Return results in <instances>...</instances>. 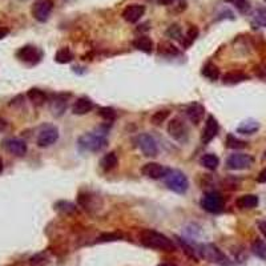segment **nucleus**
Segmentation results:
<instances>
[{"mask_svg":"<svg viewBox=\"0 0 266 266\" xmlns=\"http://www.w3.org/2000/svg\"><path fill=\"white\" fill-rule=\"evenodd\" d=\"M140 242L149 249H155L160 251H175L176 243L173 239L167 237L163 233L152 230V229H144L140 232Z\"/></svg>","mask_w":266,"mask_h":266,"instance_id":"nucleus-1","label":"nucleus"},{"mask_svg":"<svg viewBox=\"0 0 266 266\" xmlns=\"http://www.w3.org/2000/svg\"><path fill=\"white\" fill-rule=\"evenodd\" d=\"M197 254L218 266H233V261L214 243H201L197 246Z\"/></svg>","mask_w":266,"mask_h":266,"instance_id":"nucleus-2","label":"nucleus"},{"mask_svg":"<svg viewBox=\"0 0 266 266\" xmlns=\"http://www.w3.org/2000/svg\"><path fill=\"white\" fill-rule=\"evenodd\" d=\"M80 149L81 151H87V152H100L106 148L108 140L105 139V133H85L83 136L79 137L77 140Z\"/></svg>","mask_w":266,"mask_h":266,"instance_id":"nucleus-3","label":"nucleus"},{"mask_svg":"<svg viewBox=\"0 0 266 266\" xmlns=\"http://www.w3.org/2000/svg\"><path fill=\"white\" fill-rule=\"evenodd\" d=\"M163 180L165 185L168 186V189L173 190L175 193L184 194L189 189V180L179 169H169Z\"/></svg>","mask_w":266,"mask_h":266,"instance_id":"nucleus-4","label":"nucleus"},{"mask_svg":"<svg viewBox=\"0 0 266 266\" xmlns=\"http://www.w3.org/2000/svg\"><path fill=\"white\" fill-rule=\"evenodd\" d=\"M200 205H201L202 209L206 210V212L213 213V214L221 213L224 210L225 206L224 196H222L220 192H216V190L208 192V193L204 194V197L201 198Z\"/></svg>","mask_w":266,"mask_h":266,"instance_id":"nucleus-5","label":"nucleus"},{"mask_svg":"<svg viewBox=\"0 0 266 266\" xmlns=\"http://www.w3.org/2000/svg\"><path fill=\"white\" fill-rule=\"evenodd\" d=\"M168 133L173 140L185 144L189 140V128L181 117H173L168 124Z\"/></svg>","mask_w":266,"mask_h":266,"instance_id":"nucleus-6","label":"nucleus"},{"mask_svg":"<svg viewBox=\"0 0 266 266\" xmlns=\"http://www.w3.org/2000/svg\"><path fill=\"white\" fill-rule=\"evenodd\" d=\"M136 144L143 155L147 157H156L159 155V145L155 137L148 133H141L136 137Z\"/></svg>","mask_w":266,"mask_h":266,"instance_id":"nucleus-7","label":"nucleus"},{"mask_svg":"<svg viewBox=\"0 0 266 266\" xmlns=\"http://www.w3.org/2000/svg\"><path fill=\"white\" fill-rule=\"evenodd\" d=\"M59 140V129L55 125H44L40 128L36 139L39 148H48Z\"/></svg>","mask_w":266,"mask_h":266,"instance_id":"nucleus-8","label":"nucleus"},{"mask_svg":"<svg viewBox=\"0 0 266 266\" xmlns=\"http://www.w3.org/2000/svg\"><path fill=\"white\" fill-rule=\"evenodd\" d=\"M53 11V2L52 0H36L31 8V14L40 23H46L50 19L51 14Z\"/></svg>","mask_w":266,"mask_h":266,"instance_id":"nucleus-9","label":"nucleus"},{"mask_svg":"<svg viewBox=\"0 0 266 266\" xmlns=\"http://www.w3.org/2000/svg\"><path fill=\"white\" fill-rule=\"evenodd\" d=\"M16 56H18V59H19L20 61H23L26 64L35 65L42 60L43 52L39 50L38 47L28 44V46H24L22 47V48H19V51L16 52Z\"/></svg>","mask_w":266,"mask_h":266,"instance_id":"nucleus-10","label":"nucleus"},{"mask_svg":"<svg viewBox=\"0 0 266 266\" xmlns=\"http://www.w3.org/2000/svg\"><path fill=\"white\" fill-rule=\"evenodd\" d=\"M254 163V159L246 153H233L226 160V167L232 171H243L250 168Z\"/></svg>","mask_w":266,"mask_h":266,"instance_id":"nucleus-11","label":"nucleus"},{"mask_svg":"<svg viewBox=\"0 0 266 266\" xmlns=\"http://www.w3.org/2000/svg\"><path fill=\"white\" fill-rule=\"evenodd\" d=\"M77 202L81 208L87 210V212L92 213L95 210L100 209L103 206V201L97 194L92 193V192H81L77 196Z\"/></svg>","mask_w":266,"mask_h":266,"instance_id":"nucleus-12","label":"nucleus"},{"mask_svg":"<svg viewBox=\"0 0 266 266\" xmlns=\"http://www.w3.org/2000/svg\"><path fill=\"white\" fill-rule=\"evenodd\" d=\"M168 171H169V168L164 167V165H161L159 163H147L144 167L141 168V173L145 177L152 180L164 179L167 176Z\"/></svg>","mask_w":266,"mask_h":266,"instance_id":"nucleus-13","label":"nucleus"},{"mask_svg":"<svg viewBox=\"0 0 266 266\" xmlns=\"http://www.w3.org/2000/svg\"><path fill=\"white\" fill-rule=\"evenodd\" d=\"M3 148L7 151L8 153H11L14 156L18 157H23L27 153V144L26 141L20 140V139H15V137H11V139H6V140L2 143Z\"/></svg>","mask_w":266,"mask_h":266,"instance_id":"nucleus-14","label":"nucleus"},{"mask_svg":"<svg viewBox=\"0 0 266 266\" xmlns=\"http://www.w3.org/2000/svg\"><path fill=\"white\" fill-rule=\"evenodd\" d=\"M218 130H220V125H218V121L214 116H208L205 121V126L202 129L201 133V143L202 144H209L210 141L214 139V137L218 135Z\"/></svg>","mask_w":266,"mask_h":266,"instance_id":"nucleus-15","label":"nucleus"},{"mask_svg":"<svg viewBox=\"0 0 266 266\" xmlns=\"http://www.w3.org/2000/svg\"><path fill=\"white\" fill-rule=\"evenodd\" d=\"M71 97V95H67V93H57L52 97V100L50 101V109L52 112L53 116L56 117H60L63 116L68 106V99Z\"/></svg>","mask_w":266,"mask_h":266,"instance_id":"nucleus-16","label":"nucleus"},{"mask_svg":"<svg viewBox=\"0 0 266 266\" xmlns=\"http://www.w3.org/2000/svg\"><path fill=\"white\" fill-rule=\"evenodd\" d=\"M145 14V6L143 4H129L124 8L121 12L122 19L128 22V23H137L139 20L144 16Z\"/></svg>","mask_w":266,"mask_h":266,"instance_id":"nucleus-17","label":"nucleus"},{"mask_svg":"<svg viewBox=\"0 0 266 266\" xmlns=\"http://www.w3.org/2000/svg\"><path fill=\"white\" fill-rule=\"evenodd\" d=\"M186 116L190 120L192 124L194 125H198L200 122L204 120V116H205V108L198 103H192L188 108H186Z\"/></svg>","mask_w":266,"mask_h":266,"instance_id":"nucleus-18","label":"nucleus"},{"mask_svg":"<svg viewBox=\"0 0 266 266\" xmlns=\"http://www.w3.org/2000/svg\"><path fill=\"white\" fill-rule=\"evenodd\" d=\"M93 101L89 97H79L72 105V113L77 114V116H83L87 114L88 112H91L93 109Z\"/></svg>","mask_w":266,"mask_h":266,"instance_id":"nucleus-19","label":"nucleus"},{"mask_svg":"<svg viewBox=\"0 0 266 266\" xmlns=\"http://www.w3.org/2000/svg\"><path fill=\"white\" fill-rule=\"evenodd\" d=\"M258 197L254 194H243L236 200V206L239 209H254L258 206Z\"/></svg>","mask_w":266,"mask_h":266,"instance_id":"nucleus-20","label":"nucleus"},{"mask_svg":"<svg viewBox=\"0 0 266 266\" xmlns=\"http://www.w3.org/2000/svg\"><path fill=\"white\" fill-rule=\"evenodd\" d=\"M133 47L136 50L141 51L144 53H152L153 48H155V44H153V40L149 36H145V35H141L139 38H136L133 40Z\"/></svg>","mask_w":266,"mask_h":266,"instance_id":"nucleus-21","label":"nucleus"},{"mask_svg":"<svg viewBox=\"0 0 266 266\" xmlns=\"http://www.w3.org/2000/svg\"><path fill=\"white\" fill-rule=\"evenodd\" d=\"M259 129V122L253 118H247L243 120L238 126H237V132L241 135H253Z\"/></svg>","mask_w":266,"mask_h":266,"instance_id":"nucleus-22","label":"nucleus"},{"mask_svg":"<svg viewBox=\"0 0 266 266\" xmlns=\"http://www.w3.org/2000/svg\"><path fill=\"white\" fill-rule=\"evenodd\" d=\"M31 266H50L52 259H51L50 251H40V253H36L28 259Z\"/></svg>","mask_w":266,"mask_h":266,"instance_id":"nucleus-23","label":"nucleus"},{"mask_svg":"<svg viewBox=\"0 0 266 266\" xmlns=\"http://www.w3.org/2000/svg\"><path fill=\"white\" fill-rule=\"evenodd\" d=\"M27 97L30 99V101L34 105L40 106L47 101V95L46 92L39 89V88H31L30 91L27 92Z\"/></svg>","mask_w":266,"mask_h":266,"instance_id":"nucleus-24","label":"nucleus"},{"mask_svg":"<svg viewBox=\"0 0 266 266\" xmlns=\"http://www.w3.org/2000/svg\"><path fill=\"white\" fill-rule=\"evenodd\" d=\"M200 164L206 169H209V171H216L218 165H220V159L216 155H213V153H205L200 159Z\"/></svg>","mask_w":266,"mask_h":266,"instance_id":"nucleus-25","label":"nucleus"},{"mask_svg":"<svg viewBox=\"0 0 266 266\" xmlns=\"http://www.w3.org/2000/svg\"><path fill=\"white\" fill-rule=\"evenodd\" d=\"M176 241H177V243H179V246L183 249V251L185 253L188 257H189L190 259H193L194 262H198V254H197V250L194 249L192 245H189V243L186 242L185 239L181 238V237H177L175 236Z\"/></svg>","mask_w":266,"mask_h":266,"instance_id":"nucleus-26","label":"nucleus"},{"mask_svg":"<svg viewBox=\"0 0 266 266\" xmlns=\"http://www.w3.org/2000/svg\"><path fill=\"white\" fill-rule=\"evenodd\" d=\"M118 164V159L117 156H116V153L114 152H109L106 153L105 156L101 159V161H100V167L103 168L104 171H112V169H114V168L117 167Z\"/></svg>","mask_w":266,"mask_h":266,"instance_id":"nucleus-27","label":"nucleus"},{"mask_svg":"<svg viewBox=\"0 0 266 266\" xmlns=\"http://www.w3.org/2000/svg\"><path fill=\"white\" fill-rule=\"evenodd\" d=\"M73 57H75V55H73L72 51L67 48V47H63L55 55V61L59 63V64H68V63L73 60Z\"/></svg>","mask_w":266,"mask_h":266,"instance_id":"nucleus-28","label":"nucleus"},{"mask_svg":"<svg viewBox=\"0 0 266 266\" xmlns=\"http://www.w3.org/2000/svg\"><path fill=\"white\" fill-rule=\"evenodd\" d=\"M247 79H249V76L242 72H228L224 75L222 81H224V84H228V85H234V84L242 83V81Z\"/></svg>","mask_w":266,"mask_h":266,"instance_id":"nucleus-29","label":"nucleus"},{"mask_svg":"<svg viewBox=\"0 0 266 266\" xmlns=\"http://www.w3.org/2000/svg\"><path fill=\"white\" fill-rule=\"evenodd\" d=\"M250 250L255 257H258V258L265 259L266 261V242H263L262 239H254L253 243H251Z\"/></svg>","mask_w":266,"mask_h":266,"instance_id":"nucleus-30","label":"nucleus"},{"mask_svg":"<svg viewBox=\"0 0 266 266\" xmlns=\"http://www.w3.org/2000/svg\"><path fill=\"white\" fill-rule=\"evenodd\" d=\"M55 210L63 213V214H67V216H69V214H75V213L77 212V208H76V205H75V204H72V202L61 200V201H57L56 204H55Z\"/></svg>","mask_w":266,"mask_h":266,"instance_id":"nucleus-31","label":"nucleus"},{"mask_svg":"<svg viewBox=\"0 0 266 266\" xmlns=\"http://www.w3.org/2000/svg\"><path fill=\"white\" fill-rule=\"evenodd\" d=\"M202 76H205L206 79L212 80V81H216L220 77V69H218V67L216 64L208 63L202 68Z\"/></svg>","mask_w":266,"mask_h":266,"instance_id":"nucleus-32","label":"nucleus"},{"mask_svg":"<svg viewBox=\"0 0 266 266\" xmlns=\"http://www.w3.org/2000/svg\"><path fill=\"white\" fill-rule=\"evenodd\" d=\"M251 23L255 27H266V7L257 8L251 15Z\"/></svg>","mask_w":266,"mask_h":266,"instance_id":"nucleus-33","label":"nucleus"},{"mask_svg":"<svg viewBox=\"0 0 266 266\" xmlns=\"http://www.w3.org/2000/svg\"><path fill=\"white\" fill-rule=\"evenodd\" d=\"M225 147L230 149H243L247 147V143L243 140H239L236 136H233L232 133L228 135L226 141H225Z\"/></svg>","mask_w":266,"mask_h":266,"instance_id":"nucleus-34","label":"nucleus"},{"mask_svg":"<svg viewBox=\"0 0 266 266\" xmlns=\"http://www.w3.org/2000/svg\"><path fill=\"white\" fill-rule=\"evenodd\" d=\"M198 28L196 26H190L189 28H188V31H186L185 36H184V39L181 40V44H183L184 47H189L192 43L197 39L198 36Z\"/></svg>","mask_w":266,"mask_h":266,"instance_id":"nucleus-35","label":"nucleus"},{"mask_svg":"<svg viewBox=\"0 0 266 266\" xmlns=\"http://www.w3.org/2000/svg\"><path fill=\"white\" fill-rule=\"evenodd\" d=\"M169 114H171V112L168 109H161V110H157V112H155V113L152 114V117H151V122H152L153 125H161L165 120H167L168 117H169Z\"/></svg>","mask_w":266,"mask_h":266,"instance_id":"nucleus-36","label":"nucleus"},{"mask_svg":"<svg viewBox=\"0 0 266 266\" xmlns=\"http://www.w3.org/2000/svg\"><path fill=\"white\" fill-rule=\"evenodd\" d=\"M225 2L234 6L241 14H247L250 11V2L249 0H225Z\"/></svg>","mask_w":266,"mask_h":266,"instance_id":"nucleus-37","label":"nucleus"},{"mask_svg":"<svg viewBox=\"0 0 266 266\" xmlns=\"http://www.w3.org/2000/svg\"><path fill=\"white\" fill-rule=\"evenodd\" d=\"M100 117L106 120V121H113L114 118H116V110L113 108H110V106H101L97 112Z\"/></svg>","mask_w":266,"mask_h":266,"instance_id":"nucleus-38","label":"nucleus"},{"mask_svg":"<svg viewBox=\"0 0 266 266\" xmlns=\"http://www.w3.org/2000/svg\"><path fill=\"white\" fill-rule=\"evenodd\" d=\"M167 35L172 39L181 40V39H180V38H183V31H181V27H180L179 24H173V26L169 27V30L167 31Z\"/></svg>","mask_w":266,"mask_h":266,"instance_id":"nucleus-39","label":"nucleus"},{"mask_svg":"<svg viewBox=\"0 0 266 266\" xmlns=\"http://www.w3.org/2000/svg\"><path fill=\"white\" fill-rule=\"evenodd\" d=\"M121 234H118V233H104L101 236L99 237V242H112V241H118V239H121Z\"/></svg>","mask_w":266,"mask_h":266,"instance_id":"nucleus-40","label":"nucleus"},{"mask_svg":"<svg viewBox=\"0 0 266 266\" xmlns=\"http://www.w3.org/2000/svg\"><path fill=\"white\" fill-rule=\"evenodd\" d=\"M160 53H165V52H169L171 55H177L179 53V51L176 50V47H173L172 44H168V43H161L160 44Z\"/></svg>","mask_w":266,"mask_h":266,"instance_id":"nucleus-41","label":"nucleus"},{"mask_svg":"<svg viewBox=\"0 0 266 266\" xmlns=\"http://www.w3.org/2000/svg\"><path fill=\"white\" fill-rule=\"evenodd\" d=\"M257 183H259V184L266 183V168L258 173V176H257Z\"/></svg>","mask_w":266,"mask_h":266,"instance_id":"nucleus-42","label":"nucleus"},{"mask_svg":"<svg viewBox=\"0 0 266 266\" xmlns=\"http://www.w3.org/2000/svg\"><path fill=\"white\" fill-rule=\"evenodd\" d=\"M257 225H258V230L261 232V234L266 238V220L258 221V224Z\"/></svg>","mask_w":266,"mask_h":266,"instance_id":"nucleus-43","label":"nucleus"},{"mask_svg":"<svg viewBox=\"0 0 266 266\" xmlns=\"http://www.w3.org/2000/svg\"><path fill=\"white\" fill-rule=\"evenodd\" d=\"M156 2L160 4V6H172L176 0H156Z\"/></svg>","mask_w":266,"mask_h":266,"instance_id":"nucleus-44","label":"nucleus"},{"mask_svg":"<svg viewBox=\"0 0 266 266\" xmlns=\"http://www.w3.org/2000/svg\"><path fill=\"white\" fill-rule=\"evenodd\" d=\"M10 34V31L7 28H3V27H0V39H4L7 35Z\"/></svg>","mask_w":266,"mask_h":266,"instance_id":"nucleus-45","label":"nucleus"},{"mask_svg":"<svg viewBox=\"0 0 266 266\" xmlns=\"http://www.w3.org/2000/svg\"><path fill=\"white\" fill-rule=\"evenodd\" d=\"M3 169H4V164H3V159H2V157H0V173H2V172H3Z\"/></svg>","mask_w":266,"mask_h":266,"instance_id":"nucleus-46","label":"nucleus"},{"mask_svg":"<svg viewBox=\"0 0 266 266\" xmlns=\"http://www.w3.org/2000/svg\"><path fill=\"white\" fill-rule=\"evenodd\" d=\"M159 266H176V265H172V263H163V265H159Z\"/></svg>","mask_w":266,"mask_h":266,"instance_id":"nucleus-47","label":"nucleus"},{"mask_svg":"<svg viewBox=\"0 0 266 266\" xmlns=\"http://www.w3.org/2000/svg\"><path fill=\"white\" fill-rule=\"evenodd\" d=\"M265 2H266V0H265Z\"/></svg>","mask_w":266,"mask_h":266,"instance_id":"nucleus-48","label":"nucleus"}]
</instances>
